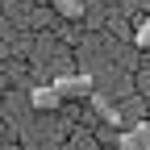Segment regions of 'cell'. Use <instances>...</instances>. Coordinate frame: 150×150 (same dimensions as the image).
<instances>
[{"mask_svg":"<svg viewBox=\"0 0 150 150\" xmlns=\"http://www.w3.org/2000/svg\"><path fill=\"white\" fill-rule=\"evenodd\" d=\"M92 108H96V112H100V117L108 121V129H112V125H125V117H121V108H117V104H112V100L104 96V92H92Z\"/></svg>","mask_w":150,"mask_h":150,"instance_id":"277c9868","label":"cell"},{"mask_svg":"<svg viewBox=\"0 0 150 150\" xmlns=\"http://www.w3.org/2000/svg\"><path fill=\"white\" fill-rule=\"evenodd\" d=\"M117 150H150V125H146V121H138L134 129L117 134Z\"/></svg>","mask_w":150,"mask_h":150,"instance_id":"3957f363","label":"cell"},{"mask_svg":"<svg viewBox=\"0 0 150 150\" xmlns=\"http://www.w3.org/2000/svg\"><path fill=\"white\" fill-rule=\"evenodd\" d=\"M134 46H138V50H146V46H150V13L142 17L138 29H134Z\"/></svg>","mask_w":150,"mask_h":150,"instance_id":"5b68a950","label":"cell"},{"mask_svg":"<svg viewBox=\"0 0 150 150\" xmlns=\"http://www.w3.org/2000/svg\"><path fill=\"white\" fill-rule=\"evenodd\" d=\"M67 150H92V142H71Z\"/></svg>","mask_w":150,"mask_h":150,"instance_id":"8992f818","label":"cell"},{"mask_svg":"<svg viewBox=\"0 0 150 150\" xmlns=\"http://www.w3.org/2000/svg\"><path fill=\"white\" fill-rule=\"evenodd\" d=\"M0 21H4V8H0Z\"/></svg>","mask_w":150,"mask_h":150,"instance_id":"52a82bcc","label":"cell"},{"mask_svg":"<svg viewBox=\"0 0 150 150\" xmlns=\"http://www.w3.org/2000/svg\"><path fill=\"white\" fill-rule=\"evenodd\" d=\"M54 92H59L63 100H92V75L88 71H79V75H54V83H50Z\"/></svg>","mask_w":150,"mask_h":150,"instance_id":"6da1fadb","label":"cell"},{"mask_svg":"<svg viewBox=\"0 0 150 150\" xmlns=\"http://www.w3.org/2000/svg\"><path fill=\"white\" fill-rule=\"evenodd\" d=\"M29 108L33 112H59L63 108V96L50 83H38V88H29Z\"/></svg>","mask_w":150,"mask_h":150,"instance_id":"7a4b0ae2","label":"cell"}]
</instances>
